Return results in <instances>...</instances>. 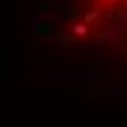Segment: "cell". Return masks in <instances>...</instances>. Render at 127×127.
<instances>
[{"instance_id":"cell-1","label":"cell","mask_w":127,"mask_h":127,"mask_svg":"<svg viewBox=\"0 0 127 127\" xmlns=\"http://www.w3.org/2000/svg\"><path fill=\"white\" fill-rule=\"evenodd\" d=\"M89 32L103 44L127 50V0H83Z\"/></svg>"}]
</instances>
